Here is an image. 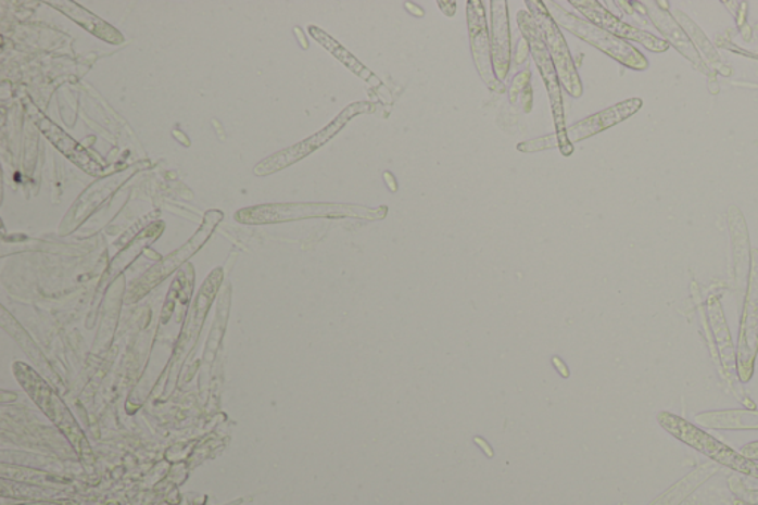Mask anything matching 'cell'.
I'll use <instances>...</instances> for the list:
<instances>
[{
	"label": "cell",
	"mask_w": 758,
	"mask_h": 505,
	"mask_svg": "<svg viewBox=\"0 0 758 505\" xmlns=\"http://www.w3.org/2000/svg\"><path fill=\"white\" fill-rule=\"evenodd\" d=\"M643 101L640 98H631V100L622 101L612 108L603 110L593 114V116L585 117L572 126H568L566 129V136L570 142H580L585 140V138L597 136V134L603 132V130L612 128V126L621 124V122L629 119L633 114L637 113L642 109Z\"/></svg>",
	"instance_id": "cell-15"
},
{
	"label": "cell",
	"mask_w": 758,
	"mask_h": 505,
	"mask_svg": "<svg viewBox=\"0 0 758 505\" xmlns=\"http://www.w3.org/2000/svg\"><path fill=\"white\" fill-rule=\"evenodd\" d=\"M699 426L715 430H758L757 409L708 411L696 415Z\"/></svg>",
	"instance_id": "cell-18"
},
{
	"label": "cell",
	"mask_w": 758,
	"mask_h": 505,
	"mask_svg": "<svg viewBox=\"0 0 758 505\" xmlns=\"http://www.w3.org/2000/svg\"><path fill=\"white\" fill-rule=\"evenodd\" d=\"M554 147H558L556 132L553 136L533 138V140L520 142V144H517V150L521 153H535L542 152V150L554 149Z\"/></svg>",
	"instance_id": "cell-26"
},
{
	"label": "cell",
	"mask_w": 758,
	"mask_h": 505,
	"mask_svg": "<svg viewBox=\"0 0 758 505\" xmlns=\"http://www.w3.org/2000/svg\"><path fill=\"white\" fill-rule=\"evenodd\" d=\"M387 212H389L387 206L370 210V207L345 205V203H268V205L244 207L235 215V218L242 224H275L307 218L381 219L386 217Z\"/></svg>",
	"instance_id": "cell-2"
},
{
	"label": "cell",
	"mask_w": 758,
	"mask_h": 505,
	"mask_svg": "<svg viewBox=\"0 0 758 505\" xmlns=\"http://www.w3.org/2000/svg\"><path fill=\"white\" fill-rule=\"evenodd\" d=\"M38 126L45 136L48 137V140L51 141L65 157L71 159L75 165L84 169L85 173L89 175H101L104 173L103 163L98 162L93 154L89 153L79 142L73 140V138L68 136V134H65L63 129L59 128L54 122L48 119V117L40 116Z\"/></svg>",
	"instance_id": "cell-16"
},
{
	"label": "cell",
	"mask_w": 758,
	"mask_h": 505,
	"mask_svg": "<svg viewBox=\"0 0 758 505\" xmlns=\"http://www.w3.org/2000/svg\"><path fill=\"white\" fill-rule=\"evenodd\" d=\"M553 365L556 366V369L558 370V374L561 375V377L569 378L570 373L568 366H566L565 362L561 361L560 357L554 356Z\"/></svg>",
	"instance_id": "cell-33"
},
{
	"label": "cell",
	"mask_w": 758,
	"mask_h": 505,
	"mask_svg": "<svg viewBox=\"0 0 758 505\" xmlns=\"http://www.w3.org/2000/svg\"><path fill=\"white\" fill-rule=\"evenodd\" d=\"M47 3L48 5L55 7L56 10L63 12V14L67 15L68 18H72L73 22L79 24V26L84 27L85 30L96 35L97 38L104 40V42L112 45L124 43V36H122L116 28L103 22V20L98 18V16L93 15L92 12L77 5L76 2H67V0L51 2V0H49Z\"/></svg>",
	"instance_id": "cell-17"
},
{
	"label": "cell",
	"mask_w": 758,
	"mask_h": 505,
	"mask_svg": "<svg viewBox=\"0 0 758 505\" xmlns=\"http://www.w3.org/2000/svg\"><path fill=\"white\" fill-rule=\"evenodd\" d=\"M403 7H405V10L409 12V14L417 16V18H422V16L426 15V11H424L421 7H418L417 3L405 2Z\"/></svg>",
	"instance_id": "cell-30"
},
{
	"label": "cell",
	"mask_w": 758,
	"mask_h": 505,
	"mask_svg": "<svg viewBox=\"0 0 758 505\" xmlns=\"http://www.w3.org/2000/svg\"><path fill=\"white\" fill-rule=\"evenodd\" d=\"M735 505H751V504L745 503V501H736Z\"/></svg>",
	"instance_id": "cell-36"
},
{
	"label": "cell",
	"mask_w": 758,
	"mask_h": 505,
	"mask_svg": "<svg viewBox=\"0 0 758 505\" xmlns=\"http://www.w3.org/2000/svg\"><path fill=\"white\" fill-rule=\"evenodd\" d=\"M308 31L309 35H312L313 38H315L317 42L321 45V47L328 49V51L331 52L336 59L340 60L345 67L350 68L354 75H357L361 77V79L368 81V84L372 85L375 88L381 87L382 84L381 80L378 79V76H375L369 68H366L365 65L356 59V56L350 54L348 49L342 47L341 43H338L336 39H332L328 33L320 30V28L316 26H309Z\"/></svg>",
	"instance_id": "cell-22"
},
{
	"label": "cell",
	"mask_w": 758,
	"mask_h": 505,
	"mask_svg": "<svg viewBox=\"0 0 758 505\" xmlns=\"http://www.w3.org/2000/svg\"><path fill=\"white\" fill-rule=\"evenodd\" d=\"M493 72L496 79H507L511 65V31H509L508 3L505 0L491 2V28H489Z\"/></svg>",
	"instance_id": "cell-13"
},
{
	"label": "cell",
	"mask_w": 758,
	"mask_h": 505,
	"mask_svg": "<svg viewBox=\"0 0 758 505\" xmlns=\"http://www.w3.org/2000/svg\"><path fill=\"white\" fill-rule=\"evenodd\" d=\"M729 227L733 240V258H735V283L737 289H743L744 285L748 287L749 267L748 264V230L745 226L743 214L737 211L736 206L729 210Z\"/></svg>",
	"instance_id": "cell-20"
},
{
	"label": "cell",
	"mask_w": 758,
	"mask_h": 505,
	"mask_svg": "<svg viewBox=\"0 0 758 505\" xmlns=\"http://www.w3.org/2000/svg\"><path fill=\"white\" fill-rule=\"evenodd\" d=\"M707 310L708 316H710L712 333H715L717 350H719L721 361H723V368L728 370L729 375L737 377L735 348H733L731 332H729L720 300L717 296H710L707 301Z\"/></svg>",
	"instance_id": "cell-19"
},
{
	"label": "cell",
	"mask_w": 758,
	"mask_h": 505,
	"mask_svg": "<svg viewBox=\"0 0 758 505\" xmlns=\"http://www.w3.org/2000/svg\"><path fill=\"white\" fill-rule=\"evenodd\" d=\"M529 52H531V49H529L528 42H526V39H521L519 43H517L516 48V55H515V64L516 65H521L528 61Z\"/></svg>",
	"instance_id": "cell-28"
},
{
	"label": "cell",
	"mask_w": 758,
	"mask_h": 505,
	"mask_svg": "<svg viewBox=\"0 0 758 505\" xmlns=\"http://www.w3.org/2000/svg\"><path fill=\"white\" fill-rule=\"evenodd\" d=\"M163 227H165L163 223H156L147 227L144 231H141V235H138L137 238L132 240V243H129V247L125 248V250L113 260L112 266H110V276H116L117 273L124 272L150 243H153L154 240L162 235Z\"/></svg>",
	"instance_id": "cell-23"
},
{
	"label": "cell",
	"mask_w": 758,
	"mask_h": 505,
	"mask_svg": "<svg viewBox=\"0 0 758 505\" xmlns=\"http://www.w3.org/2000/svg\"><path fill=\"white\" fill-rule=\"evenodd\" d=\"M758 354V251L751 252L747 293H745L740 340L736 349L737 378L748 382L753 378Z\"/></svg>",
	"instance_id": "cell-9"
},
{
	"label": "cell",
	"mask_w": 758,
	"mask_h": 505,
	"mask_svg": "<svg viewBox=\"0 0 758 505\" xmlns=\"http://www.w3.org/2000/svg\"><path fill=\"white\" fill-rule=\"evenodd\" d=\"M370 110H372V104L370 103L357 101V103L350 104L349 108H345L338 114L331 124L325 126V128L315 134V136L299 142V144L289 147V149H285L282 152L275 153L270 157L264 159L263 162H260L258 165L255 166L254 173L260 175V177H264V175L275 174L277 171L288 168V166L293 165L295 162H300L301 159L307 157L308 154L316 152V150L320 149L326 142L332 140L353 117L358 116V114L368 113Z\"/></svg>",
	"instance_id": "cell-7"
},
{
	"label": "cell",
	"mask_w": 758,
	"mask_h": 505,
	"mask_svg": "<svg viewBox=\"0 0 758 505\" xmlns=\"http://www.w3.org/2000/svg\"><path fill=\"white\" fill-rule=\"evenodd\" d=\"M569 3L577 8V11L581 12L585 20L596 24L603 30L612 33L619 39L627 40V42L631 40V42L642 43L643 47L652 52H658V54L659 52H667L668 48H670L666 39L658 38V36L652 35V33L640 30V28L622 22L597 0H569Z\"/></svg>",
	"instance_id": "cell-11"
},
{
	"label": "cell",
	"mask_w": 758,
	"mask_h": 505,
	"mask_svg": "<svg viewBox=\"0 0 758 505\" xmlns=\"http://www.w3.org/2000/svg\"><path fill=\"white\" fill-rule=\"evenodd\" d=\"M467 22L472 61H475L480 79L493 92H507L505 84L496 79L495 72H493L491 40H489L487 11H484L483 2L470 0L467 3Z\"/></svg>",
	"instance_id": "cell-10"
},
{
	"label": "cell",
	"mask_w": 758,
	"mask_h": 505,
	"mask_svg": "<svg viewBox=\"0 0 758 505\" xmlns=\"http://www.w3.org/2000/svg\"><path fill=\"white\" fill-rule=\"evenodd\" d=\"M125 179L126 178L105 179V181L97 182V185H93L96 194L91 195V193H89L87 190V193L91 195L92 199H89L87 194H81L79 201L76 202V205L72 207V211L68 212L67 217H65L64 226H67L65 231L75 230V228L81 223V219H85L89 214H92L93 210L100 206V203L103 202L109 194H112L113 191L125 181Z\"/></svg>",
	"instance_id": "cell-21"
},
{
	"label": "cell",
	"mask_w": 758,
	"mask_h": 505,
	"mask_svg": "<svg viewBox=\"0 0 758 505\" xmlns=\"http://www.w3.org/2000/svg\"><path fill=\"white\" fill-rule=\"evenodd\" d=\"M382 178H384L386 186L389 187L391 193H395V191L399 190L397 179H395L394 175L391 174L390 171H386V173L382 174Z\"/></svg>",
	"instance_id": "cell-31"
},
{
	"label": "cell",
	"mask_w": 758,
	"mask_h": 505,
	"mask_svg": "<svg viewBox=\"0 0 758 505\" xmlns=\"http://www.w3.org/2000/svg\"><path fill=\"white\" fill-rule=\"evenodd\" d=\"M529 87H531V71L525 68V71L517 73V75L513 77L511 87L508 89L509 101H511L513 105L519 103L521 93Z\"/></svg>",
	"instance_id": "cell-27"
},
{
	"label": "cell",
	"mask_w": 758,
	"mask_h": 505,
	"mask_svg": "<svg viewBox=\"0 0 758 505\" xmlns=\"http://www.w3.org/2000/svg\"><path fill=\"white\" fill-rule=\"evenodd\" d=\"M544 3L558 27L565 28L570 35L584 40L591 47L605 52L606 55L612 56L623 67L633 68V71H646L649 67V61H647L646 56L637 48H634L633 45L627 42V40L619 39L612 33L603 30V28L589 22V20L572 14L566 8L558 5L557 2Z\"/></svg>",
	"instance_id": "cell-4"
},
{
	"label": "cell",
	"mask_w": 758,
	"mask_h": 505,
	"mask_svg": "<svg viewBox=\"0 0 758 505\" xmlns=\"http://www.w3.org/2000/svg\"><path fill=\"white\" fill-rule=\"evenodd\" d=\"M674 18L678 20L680 26L686 31L687 38L694 43L696 51L700 52L712 67H723V60L720 59L719 52L712 47L710 40L704 35V31L680 10H675Z\"/></svg>",
	"instance_id": "cell-24"
},
{
	"label": "cell",
	"mask_w": 758,
	"mask_h": 505,
	"mask_svg": "<svg viewBox=\"0 0 758 505\" xmlns=\"http://www.w3.org/2000/svg\"><path fill=\"white\" fill-rule=\"evenodd\" d=\"M745 503L758 504V491H745Z\"/></svg>",
	"instance_id": "cell-35"
},
{
	"label": "cell",
	"mask_w": 758,
	"mask_h": 505,
	"mask_svg": "<svg viewBox=\"0 0 758 505\" xmlns=\"http://www.w3.org/2000/svg\"><path fill=\"white\" fill-rule=\"evenodd\" d=\"M517 23H519L521 35H523L526 42H528L529 49H531V55L533 60H535L538 68H540L545 87H547L549 101H552L558 149H560V153L564 154V156H570L574 149L572 142H570L568 136H566L568 126H566L565 119L561 84L560 79H558L556 65H554L552 55H549L547 43H545L544 35H542L536 20L533 18V15L528 10H520L517 12Z\"/></svg>",
	"instance_id": "cell-3"
},
{
	"label": "cell",
	"mask_w": 758,
	"mask_h": 505,
	"mask_svg": "<svg viewBox=\"0 0 758 505\" xmlns=\"http://www.w3.org/2000/svg\"><path fill=\"white\" fill-rule=\"evenodd\" d=\"M658 422L672 438L680 440L684 445L694 447L700 454L707 455L712 462L732 468V470L748 476V478L758 479L757 462H753V459L747 458L741 452L724 445L723 442L712 438L710 433H707L700 427L687 421L686 418L666 411V413L658 414Z\"/></svg>",
	"instance_id": "cell-5"
},
{
	"label": "cell",
	"mask_w": 758,
	"mask_h": 505,
	"mask_svg": "<svg viewBox=\"0 0 758 505\" xmlns=\"http://www.w3.org/2000/svg\"><path fill=\"white\" fill-rule=\"evenodd\" d=\"M2 324L3 328L11 333V337H14L15 340L20 342V345H22L24 352L28 354V357L38 362L39 366H42L45 364V357L43 354L39 352L38 345L33 342L31 338L28 337V333L24 331L22 326L16 324V321L8 315L7 310H3Z\"/></svg>",
	"instance_id": "cell-25"
},
{
	"label": "cell",
	"mask_w": 758,
	"mask_h": 505,
	"mask_svg": "<svg viewBox=\"0 0 758 505\" xmlns=\"http://www.w3.org/2000/svg\"><path fill=\"white\" fill-rule=\"evenodd\" d=\"M440 10L447 16H454L456 12V2H438Z\"/></svg>",
	"instance_id": "cell-34"
},
{
	"label": "cell",
	"mask_w": 758,
	"mask_h": 505,
	"mask_svg": "<svg viewBox=\"0 0 758 505\" xmlns=\"http://www.w3.org/2000/svg\"><path fill=\"white\" fill-rule=\"evenodd\" d=\"M526 7H528V11L531 12L533 18L536 20L538 26H540L542 35H544L545 43H547L549 55H552L553 63L556 65L561 87H565L570 97H582L584 87H582L577 65H574L573 56L570 55L568 43H566L560 27L554 22L542 0H526Z\"/></svg>",
	"instance_id": "cell-6"
},
{
	"label": "cell",
	"mask_w": 758,
	"mask_h": 505,
	"mask_svg": "<svg viewBox=\"0 0 758 505\" xmlns=\"http://www.w3.org/2000/svg\"><path fill=\"white\" fill-rule=\"evenodd\" d=\"M741 454L747 456L749 459H753V462L758 463V440L757 442H751L748 443V445H745L743 450H741Z\"/></svg>",
	"instance_id": "cell-29"
},
{
	"label": "cell",
	"mask_w": 758,
	"mask_h": 505,
	"mask_svg": "<svg viewBox=\"0 0 758 505\" xmlns=\"http://www.w3.org/2000/svg\"><path fill=\"white\" fill-rule=\"evenodd\" d=\"M222 282L223 270L222 268H217V270L211 273L206 282L203 283L201 291H199L198 296H195L193 305H191L189 316H187L185 328H182L181 336L178 338L177 345H175L173 364L181 362L182 358L186 357V354L190 352L191 348H193L195 340H198L199 332H201L203 321H205L207 310L211 308L212 301H214L215 295H217Z\"/></svg>",
	"instance_id": "cell-12"
},
{
	"label": "cell",
	"mask_w": 758,
	"mask_h": 505,
	"mask_svg": "<svg viewBox=\"0 0 758 505\" xmlns=\"http://www.w3.org/2000/svg\"><path fill=\"white\" fill-rule=\"evenodd\" d=\"M475 443L477 446L480 447V450H482L484 452V455H487L488 458H493V455H495V454H493V450L491 446H489V443L487 442V440L479 438V435H476Z\"/></svg>",
	"instance_id": "cell-32"
},
{
	"label": "cell",
	"mask_w": 758,
	"mask_h": 505,
	"mask_svg": "<svg viewBox=\"0 0 758 505\" xmlns=\"http://www.w3.org/2000/svg\"><path fill=\"white\" fill-rule=\"evenodd\" d=\"M222 219V211L214 210L206 212L205 219H203L202 226L199 227L198 231H195L193 238H191L186 244H182L179 250L166 256L165 260H162L161 263H157L156 266L150 268V270L147 272L136 285H134L132 289H130L128 293L129 303H136V301L141 300L142 296L152 291L154 287L162 283L166 277L173 275L178 267H181L186 261H189L191 256L201 250L203 244L207 242V239H210L211 235L214 233L215 228H217Z\"/></svg>",
	"instance_id": "cell-8"
},
{
	"label": "cell",
	"mask_w": 758,
	"mask_h": 505,
	"mask_svg": "<svg viewBox=\"0 0 758 505\" xmlns=\"http://www.w3.org/2000/svg\"><path fill=\"white\" fill-rule=\"evenodd\" d=\"M14 375L31 401L55 424L56 429L65 435L73 450L80 456L81 463L92 466L93 455L87 435H85L79 424L73 417L72 411L65 406L63 399L40 377L39 373H36L31 366L23 364V362L14 364Z\"/></svg>",
	"instance_id": "cell-1"
},
{
	"label": "cell",
	"mask_w": 758,
	"mask_h": 505,
	"mask_svg": "<svg viewBox=\"0 0 758 505\" xmlns=\"http://www.w3.org/2000/svg\"><path fill=\"white\" fill-rule=\"evenodd\" d=\"M643 7H645L647 15H649L650 22L662 33L666 42L678 49L680 54L691 61V63H694L700 72L711 75L707 64L704 63L703 56L696 51L694 43L687 38L686 31L680 26L674 15L668 11V8H662L661 2H645Z\"/></svg>",
	"instance_id": "cell-14"
}]
</instances>
